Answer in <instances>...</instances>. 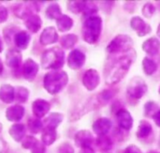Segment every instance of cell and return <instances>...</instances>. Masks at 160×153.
I'll return each mask as SVG.
<instances>
[{"label": "cell", "mask_w": 160, "mask_h": 153, "mask_svg": "<svg viewBox=\"0 0 160 153\" xmlns=\"http://www.w3.org/2000/svg\"><path fill=\"white\" fill-rule=\"evenodd\" d=\"M159 93H160V88H159Z\"/></svg>", "instance_id": "db71d44e"}, {"label": "cell", "mask_w": 160, "mask_h": 153, "mask_svg": "<svg viewBox=\"0 0 160 153\" xmlns=\"http://www.w3.org/2000/svg\"><path fill=\"white\" fill-rule=\"evenodd\" d=\"M56 24L60 32H68L73 26V20L69 16L63 14L59 19L56 20Z\"/></svg>", "instance_id": "484cf974"}, {"label": "cell", "mask_w": 160, "mask_h": 153, "mask_svg": "<svg viewBox=\"0 0 160 153\" xmlns=\"http://www.w3.org/2000/svg\"><path fill=\"white\" fill-rule=\"evenodd\" d=\"M111 128H112V122L107 118H100L97 120L93 124L94 132L99 136H106V134L110 131Z\"/></svg>", "instance_id": "ac0fdd59"}, {"label": "cell", "mask_w": 160, "mask_h": 153, "mask_svg": "<svg viewBox=\"0 0 160 153\" xmlns=\"http://www.w3.org/2000/svg\"><path fill=\"white\" fill-rule=\"evenodd\" d=\"M51 105L48 101L44 99H37L32 104V111L36 118L41 119L46 116V114L50 111Z\"/></svg>", "instance_id": "7c38bea8"}, {"label": "cell", "mask_w": 160, "mask_h": 153, "mask_svg": "<svg viewBox=\"0 0 160 153\" xmlns=\"http://www.w3.org/2000/svg\"><path fill=\"white\" fill-rule=\"evenodd\" d=\"M38 72V65L31 58L27 59L22 67V77L27 80H33Z\"/></svg>", "instance_id": "4fadbf2b"}, {"label": "cell", "mask_w": 160, "mask_h": 153, "mask_svg": "<svg viewBox=\"0 0 160 153\" xmlns=\"http://www.w3.org/2000/svg\"><path fill=\"white\" fill-rule=\"evenodd\" d=\"M130 25L137 32V35L139 36H144L148 35L152 30L151 26L147 22H145L141 17H133L131 19Z\"/></svg>", "instance_id": "9a60e30c"}, {"label": "cell", "mask_w": 160, "mask_h": 153, "mask_svg": "<svg viewBox=\"0 0 160 153\" xmlns=\"http://www.w3.org/2000/svg\"><path fill=\"white\" fill-rule=\"evenodd\" d=\"M75 144L77 147L83 149V148H89L94 142V137L91 132L87 130H82L79 131L75 135Z\"/></svg>", "instance_id": "5bb4252c"}, {"label": "cell", "mask_w": 160, "mask_h": 153, "mask_svg": "<svg viewBox=\"0 0 160 153\" xmlns=\"http://www.w3.org/2000/svg\"><path fill=\"white\" fill-rule=\"evenodd\" d=\"M133 39L128 35L116 36L108 45L107 51L112 55H117L121 52H128L132 50Z\"/></svg>", "instance_id": "5b68a950"}, {"label": "cell", "mask_w": 160, "mask_h": 153, "mask_svg": "<svg viewBox=\"0 0 160 153\" xmlns=\"http://www.w3.org/2000/svg\"><path fill=\"white\" fill-rule=\"evenodd\" d=\"M31 151H32V153H45L46 149H45V146L38 141V143Z\"/></svg>", "instance_id": "7bdbcfd3"}, {"label": "cell", "mask_w": 160, "mask_h": 153, "mask_svg": "<svg viewBox=\"0 0 160 153\" xmlns=\"http://www.w3.org/2000/svg\"><path fill=\"white\" fill-rule=\"evenodd\" d=\"M80 153H96V152H95V151H94L91 147H89V148H83V149H82V150H81V152Z\"/></svg>", "instance_id": "bcb514c9"}, {"label": "cell", "mask_w": 160, "mask_h": 153, "mask_svg": "<svg viewBox=\"0 0 160 153\" xmlns=\"http://www.w3.org/2000/svg\"><path fill=\"white\" fill-rule=\"evenodd\" d=\"M158 36L160 37V23L158 25Z\"/></svg>", "instance_id": "681fc988"}, {"label": "cell", "mask_w": 160, "mask_h": 153, "mask_svg": "<svg viewBox=\"0 0 160 153\" xmlns=\"http://www.w3.org/2000/svg\"><path fill=\"white\" fill-rule=\"evenodd\" d=\"M58 39H59V36H58L57 31L53 26L46 27L39 36V42L43 46L52 45L57 42Z\"/></svg>", "instance_id": "9c48e42d"}, {"label": "cell", "mask_w": 160, "mask_h": 153, "mask_svg": "<svg viewBox=\"0 0 160 153\" xmlns=\"http://www.w3.org/2000/svg\"><path fill=\"white\" fill-rule=\"evenodd\" d=\"M0 100L5 104H10L15 100V89L10 84L0 86Z\"/></svg>", "instance_id": "d6986e66"}, {"label": "cell", "mask_w": 160, "mask_h": 153, "mask_svg": "<svg viewBox=\"0 0 160 153\" xmlns=\"http://www.w3.org/2000/svg\"><path fill=\"white\" fill-rule=\"evenodd\" d=\"M159 144H160V139H159Z\"/></svg>", "instance_id": "11a10c76"}, {"label": "cell", "mask_w": 160, "mask_h": 153, "mask_svg": "<svg viewBox=\"0 0 160 153\" xmlns=\"http://www.w3.org/2000/svg\"><path fill=\"white\" fill-rule=\"evenodd\" d=\"M87 1H82V0H75V1H68V8L72 13L78 14L81 12H83L85 7H86Z\"/></svg>", "instance_id": "4dcf8cb0"}, {"label": "cell", "mask_w": 160, "mask_h": 153, "mask_svg": "<svg viewBox=\"0 0 160 153\" xmlns=\"http://www.w3.org/2000/svg\"><path fill=\"white\" fill-rule=\"evenodd\" d=\"M37 7L34 3L32 2H26L23 1L22 3L17 4L14 7H13V13L20 19H26L27 17H29L30 15L34 14L33 11L37 10L36 9Z\"/></svg>", "instance_id": "52a82bcc"}, {"label": "cell", "mask_w": 160, "mask_h": 153, "mask_svg": "<svg viewBox=\"0 0 160 153\" xmlns=\"http://www.w3.org/2000/svg\"><path fill=\"white\" fill-rule=\"evenodd\" d=\"M58 153H74V149L70 144L63 143L58 148Z\"/></svg>", "instance_id": "60d3db41"}, {"label": "cell", "mask_w": 160, "mask_h": 153, "mask_svg": "<svg viewBox=\"0 0 160 153\" xmlns=\"http://www.w3.org/2000/svg\"><path fill=\"white\" fill-rule=\"evenodd\" d=\"M63 119H64V117L61 113L52 112L44 120L45 127L51 128V129H56L57 126L63 122Z\"/></svg>", "instance_id": "cb8c5ba5"}, {"label": "cell", "mask_w": 160, "mask_h": 153, "mask_svg": "<svg viewBox=\"0 0 160 153\" xmlns=\"http://www.w3.org/2000/svg\"><path fill=\"white\" fill-rule=\"evenodd\" d=\"M68 76L63 70H52L43 78V87L50 94L60 93L68 84Z\"/></svg>", "instance_id": "7a4b0ae2"}, {"label": "cell", "mask_w": 160, "mask_h": 153, "mask_svg": "<svg viewBox=\"0 0 160 153\" xmlns=\"http://www.w3.org/2000/svg\"><path fill=\"white\" fill-rule=\"evenodd\" d=\"M84 62H85V55L80 50H73L68 54V65L73 70L80 69L83 65Z\"/></svg>", "instance_id": "8fae6325"}, {"label": "cell", "mask_w": 160, "mask_h": 153, "mask_svg": "<svg viewBox=\"0 0 160 153\" xmlns=\"http://www.w3.org/2000/svg\"><path fill=\"white\" fill-rule=\"evenodd\" d=\"M136 58L134 50L128 51L126 54H121L115 57L105 69V80L109 84H115L119 82L128 72L131 65Z\"/></svg>", "instance_id": "6da1fadb"}, {"label": "cell", "mask_w": 160, "mask_h": 153, "mask_svg": "<svg viewBox=\"0 0 160 153\" xmlns=\"http://www.w3.org/2000/svg\"><path fill=\"white\" fill-rule=\"evenodd\" d=\"M25 126L22 123H14L9 128V136L14 139L16 142H21L23 137L25 136Z\"/></svg>", "instance_id": "603a6c76"}, {"label": "cell", "mask_w": 160, "mask_h": 153, "mask_svg": "<svg viewBox=\"0 0 160 153\" xmlns=\"http://www.w3.org/2000/svg\"><path fill=\"white\" fill-rule=\"evenodd\" d=\"M2 129H3V125H2V123L0 122V134H1V132H2Z\"/></svg>", "instance_id": "f907efd6"}, {"label": "cell", "mask_w": 160, "mask_h": 153, "mask_svg": "<svg viewBox=\"0 0 160 153\" xmlns=\"http://www.w3.org/2000/svg\"><path fill=\"white\" fill-rule=\"evenodd\" d=\"M29 97V91L25 87L19 86L15 90V100L19 103H25Z\"/></svg>", "instance_id": "836d02e7"}, {"label": "cell", "mask_w": 160, "mask_h": 153, "mask_svg": "<svg viewBox=\"0 0 160 153\" xmlns=\"http://www.w3.org/2000/svg\"><path fill=\"white\" fill-rule=\"evenodd\" d=\"M127 92L129 97L133 99H140L146 93L147 84L142 78L135 77L130 80Z\"/></svg>", "instance_id": "8992f818"}, {"label": "cell", "mask_w": 160, "mask_h": 153, "mask_svg": "<svg viewBox=\"0 0 160 153\" xmlns=\"http://www.w3.org/2000/svg\"><path fill=\"white\" fill-rule=\"evenodd\" d=\"M38 143V140L36 137L32 136H25L22 140V147L25 150H32Z\"/></svg>", "instance_id": "8d00e7d4"}, {"label": "cell", "mask_w": 160, "mask_h": 153, "mask_svg": "<svg viewBox=\"0 0 160 153\" xmlns=\"http://www.w3.org/2000/svg\"><path fill=\"white\" fill-rule=\"evenodd\" d=\"M142 50L149 55H157L160 50V41L156 37H151L143 42Z\"/></svg>", "instance_id": "7402d4cb"}, {"label": "cell", "mask_w": 160, "mask_h": 153, "mask_svg": "<svg viewBox=\"0 0 160 153\" xmlns=\"http://www.w3.org/2000/svg\"><path fill=\"white\" fill-rule=\"evenodd\" d=\"M102 29V19L98 16L87 18L82 25V36L84 41L94 44L99 38Z\"/></svg>", "instance_id": "277c9868"}, {"label": "cell", "mask_w": 160, "mask_h": 153, "mask_svg": "<svg viewBox=\"0 0 160 153\" xmlns=\"http://www.w3.org/2000/svg\"><path fill=\"white\" fill-rule=\"evenodd\" d=\"M154 121H155V122H156V124L158 126V127H160V110L154 116Z\"/></svg>", "instance_id": "f6af8a7d"}, {"label": "cell", "mask_w": 160, "mask_h": 153, "mask_svg": "<svg viewBox=\"0 0 160 153\" xmlns=\"http://www.w3.org/2000/svg\"><path fill=\"white\" fill-rule=\"evenodd\" d=\"M160 110L158 105L155 102H148L144 106V114L147 117L154 118V116Z\"/></svg>", "instance_id": "d590c367"}, {"label": "cell", "mask_w": 160, "mask_h": 153, "mask_svg": "<svg viewBox=\"0 0 160 153\" xmlns=\"http://www.w3.org/2000/svg\"><path fill=\"white\" fill-rule=\"evenodd\" d=\"M22 56L18 49H9L6 53V64L12 69H18L22 65Z\"/></svg>", "instance_id": "30bf717a"}, {"label": "cell", "mask_w": 160, "mask_h": 153, "mask_svg": "<svg viewBox=\"0 0 160 153\" xmlns=\"http://www.w3.org/2000/svg\"><path fill=\"white\" fill-rule=\"evenodd\" d=\"M45 14L47 16L48 19L50 20H57L59 19L63 14H62V10L60 6L57 3H52L51 4L45 11Z\"/></svg>", "instance_id": "4316f807"}, {"label": "cell", "mask_w": 160, "mask_h": 153, "mask_svg": "<svg viewBox=\"0 0 160 153\" xmlns=\"http://www.w3.org/2000/svg\"><path fill=\"white\" fill-rule=\"evenodd\" d=\"M57 138V133L55 129L46 128L43 129L42 135H41V141L44 146H51L55 142Z\"/></svg>", "instance_id": "d4e9b609"}, {"label": "cell", "mask_w": 160, "mask_h": 153, "mask_svg": "<svg viewBox=\"0 0 160 153\" xmlns=\"http://www.w3.org/2000/svg\"><path fill=\"white\" fill-rule=\"evenodd\" d=\"M148 153H159L158 151H149Z\"/></svg>", "instance_id": "816d5d0a"}, {"label": "cell", "mask_w": 160, "mask_h": 153, "mask_svg": "<svg viewBox=\"0 0 160 153\" xmlns=\"http://www.w3.org/2000/svg\"><path fill=\"white\" fill-rule=\"evenodd\" d=\"M8 17V12L7 7L4 6H0V23L6 22Z\"/></svg>", "instance_id": "b9f144b4"}, {"label": "cell", "mask_w": 160, "mask_h": 153, "mask_svg": "<svg viewBox=\"0 0 160 153\" xmlns=\"http://www.w3.org/2000/svg\"><path fill=\"white\" fill-rule=\"evenodd\" d=\"M65 64V52L60 47L46 50L41 57V65L44 69L60 70Z\"/></svg>", "instance_id": "3957f363"}, {"label": "cell", "mask_w": 160, "mask_h": 153, "mask_svg": "<svg viewBox=\"0 0 160 153\" xmlns=\"http://www.w3.org/2000/svg\"><path fill=\"white\" fill-rule=\"evenodd\" d=\"M78 36L77 35H74V34H68V35H65L63 36L61 38H60V44L61 46L64 48V49H71L73 48L76 43L78 42Z\"/></svg>", "instance_id": "83f0119b"}, {"label": "cell", "mask_w": 160, "mask_h": 153, "mask_svg": "<svg viewBox=\"0 0 160 153\" xmlns=\"http://www.w3.org/2000/svg\"><path fill=\"white\" fill-rule=\"evenodd\" d=\"M113 94H114V93H113L112 91H111V90H105V91H103L102 93H98V98H99V100H100L101 105L104 106V105H106V104L113 97Z\"/></svg>", "instance_id": "f35d334b"}, {"label": "cell", "mask_w": 160, "mask_h": 153, "mask_svg": "<svg viewBox=\"0 0 160 153\" xmlns=\"http://www.w3.org/2000/svg\"><path fill=\"white\" fill-rule=\"evenodd\" d=\"M24 24L26 29L35 34L39 31L42 25V20L38 14H32L24 20Z\"/></svg>", "instance_id": "ffe728a7"}, {"label": "cell", "mask_w": 160, "mask_h": 153, "mask_svg": "<svg viewBox=\"0 0 160 153\" xmlns=\"http://www.w3.org/2000/svg\"><path fill=\"white\" fill-rule=\"evenodd\" d=\"M96 142L98 149L101 151H109L112 147V140L107 136H98Z\"/></svg>", "instance_id": "f546056e"}, {"label": "cell", "mask_w": 160, "mask_h": 153, "mask_svg": "<svg viewBox=\"0 0 160 153\" xmlns=\"http://www.w3.org/2000/svg\"><path fill=\"white\" fill-rule=\"evenodd\" d=\"M158 5H159V7H160V2H158Z\"/></svg>", "instance_id": "f5cc1de1"}, {"label": "cell", "mask_w": 160, "mask_h": 153, "mask_svg": "<svg viewBox=\"0 0 160 153\" xmlns=\"http://www.w3.org/2000/svg\"><path fill=\"white\" fill-rule=\"evenodd\" d=\"M3 50V42H2V39L0 38V52H2Z\"/></svg>", "instance_id": "c3c4849f"}, {"label": "cell", "mask_w": 160, "mask_h": 153, "mask_svg": "<svg viewBox=\"0 0 160 153\" xmlns=\"http://www.w3.org/2000/svg\"><path fill=\"white\" fill-rule=\"evenodd\" d=\"M24 108L21 105H14L7 108L6 110V118L8 122H20L24 116Z\"/></svg>", "instance_id": "e0dca14e"}, {"label": "cell", "mask_w": 160, "mask_h": 153, "mask_svg": "<svg viewBox=\"0 0 160 153\" xmlns=\"http://www.w3.org/2000/svg\"><path fill=\"white\" fill-rule=\"evenodd\" d=\"M124 153H142V151L135 145H130L128 146L126 150H125V152Z\"/></svg>", "instance_id": "ee69618b"}, {"label": "cell", "mask_w": 160, "mask_h": 153, "mask_svg": "<svg viewBox=\"0 0 160 153\" xmlns=\"http://www.w3.org/2000/svg\"><path fill=\"white\" fill-rule=\"evenodd\" d=\"M116 120L118 122V125L125 130H130L133 126V118L130 115V113L124 109L121 108L116 112Z\"/></svg>", "instance_id": "2e32d148"}, {"label": "cell", "mask_w": 160, "mask_h": 153, "mask_svg": "<svg viewBox=\"0 0 160 153\" xmlns=\"http://www.w3.org/2000/svg\"><path fill=\"white\" fill-rule=\"evenodd\" d=\"M20 28L18 26H14V25H9V26H6L3 30V35H4V37L6 39L7 42H10L11 40L14 39V36L15 35L20 32Z\"/></svg>", "instance_id": "e575fe53"}, {"label": "cell", "mask_w": 160, "mask_h": 153, "mask_svg": "<svg viewBox=\"0 0 160 153\" xmlns=\"http://www.w3.org/2000/svg\"><path fill=\"white\" fill-rule=\"evenodd\" d=\"M3 69H4L3 63H2V61H1V59H0V75H1V74H2V72H3Z\"/></svg>", "instance_id": "7dc6e473"}, {"label": "cell", "mask_w": 160, "mask_h": 153, "mask_svg": "<svg viewBox=\"0 0 160 153\" xmlns=\"http://www.w3.org/2000/svg\"><path fill=\"white\" fill-rule=\"evenodd\" d=\"M30 38L31 36L29 33H27L26 31L21 30L15 35L13 42L19 50H25L30 43Z\"/></svg>", "instance_id": "44dd1931"}, {"label": "cell", "mask_w": 160, "mask_h": 153, "mask_svg": "<svg viewBox=\"0 0 160 153\" xmlns=\"http://www.w3.org/2000/svg\"><path fill=\"white\" fill-rule=\"evenodd\" d=\"M98 10V7H97V5L92 2V1H87L86 3V7L83 10V16L84 17H87V18H90V17H93Z\"/></svg>", "instance_id": "74e56055"}, {"label": "cell", "mask_w": 160, "mask_h": 153, "mask_svg": "<svg viewBox=\"0 0 160 153\" xmlns=\"http://www.w3.org/2000/svg\"><path fill=\"white\" fill-rule=\"evenodd\" d=\"M99 75L96 69H88L82 78L83 86L88 91H94L99 84Z\"/></svg>", "instance_id": "ba28073f"}, {"label": "cell", "mask_w": 160, "mask_h": 153, "mask_svg": "<svg viewBox=\"0 0 160 153\" xmlns=\"http://www.w3.org/2000/svg\"><path fill=\"white\" fill-rule=\"evenodd\" d=\"M27 126L32 134H38L43 130V122L38 118H30L27 122Z\"/></svg>", "instance_id": "1f68e13d"}, {"label": "cell", "mask_w": 160, "mask_h": 153, "mask_svg": "<svg viewBox=\"0 0 160 153\" xmlns=\"http://www.w3.org/2000/svg\"><path fill=\"white\" fill-rule=\"evenodd\" d=\"M142 66H143L144 73L146 75H148V76L153 75L157 71V69H158V65L153 60H151L148 57H146V58L143 59V61H142Z\"/></svg>", "instance_id": "d6a6232c"}, {"label": "cell", "mask_w": 160, "mask_h": 153, "mask_svg": "<svg viewBox=\"0 0 160 153\" xmlns=\"http://www.w3.org/2000/svg\"><path fill=\"white\" fill-rule=\"evenodd\" d=\"M152 125L147 121H141L139 124V128L137 131V136L139 138H146L152 133Z\"/></svg>", "instance_id": "f1b7e54d"}, {"label": "cell", "mask_w": 160, "mask_h": 153, "mask_svg": "<svg viewBox=\"0 0 160 153\" xmlns=\"http://www.w3.org/2000/svg\"><path fill=\"white\" fill-rule=\"evenodd\" d=\"M156 11V7L152 3H146L142 7V14L146 18H151Z\"/></svg>", "instance_id": "ab89813d"}]
</instances>
